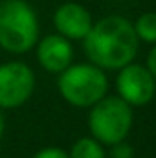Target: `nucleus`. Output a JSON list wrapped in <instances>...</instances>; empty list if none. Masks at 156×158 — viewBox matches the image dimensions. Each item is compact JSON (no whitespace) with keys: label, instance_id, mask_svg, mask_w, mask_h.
Instances as JSON below:
<instances>
[{"label":"nucleus","instance_id":"nucleus-8","mask_svg":"<svg viewBox=\"0 0 156 158\" xmlns=\"http://www.w3.org/2000/svg\"><path fill=\"white\" fill-rule=\"evenodd\" d=\"M37 59L46 72L61 74L72 64V59H74L72 42L59 33L46 35L42 40L37 42Z\"/></svg>","mask_w":156,"mask_h":158},{"label":"nucleus","instance_id":"nucleus-2","mask_svg":"<svg viewBox=\"0 0 156 158\" xmlns=\"http://www.w3.org/2000/svg\"><path fill=\"white\" fill-rule=\"evenodd\" d=\"M39 42V19L24 0L0 2V48L9 53H26Z\"/></svg>","mask_w":156,"mask_h":158},{"label":"nucleus","instance_id":"nucleus-14","mask_svg":"<svg viewBox=\"0 0 156 158\" xmlns=\"http://www.w3.org/2000/svg\"><path fill=\"white\" fill-rule=\"evenodd\" d=\"M4 131H6V118H4L2 109H0V140H2V136H4Z\"/></svg>","mask_w":156,"mask_h":158},{"label":"nucleus","instance_id":"nucleus-1","mask_svg":"<svg viewBox=\"0 0 156 158\" xmlns=\"http://www.w3.org/2000/svg\"><path fill=\"white\" fill-rule=\"evenodd\" d=\"M83 48L92 64L101 70H119L134 61L140 40L129 19L107 15L92 24L83 39Z\"/></svg>","mask_w":156,"mask_h":158},{"label":"nucleus","instance_id":"nucleus-6","mask_svg":"<svg viewBox=\"0 0 156 158\" xmlns=\"http://www.w3.org/2000/svg\"><path fill=\"white\" fill-rule=\"evenodd\" d=\"M117 96L130 107H143L153 101L156 94V79L143 64L129 63L119 68L116 77Z\"/></svg>","mask_w":156,"mask_h":158},{"label":"nucleus","instance_id":"nucleus-4","mask_svg":"<svg viewBox=\"0 0 156 158\" xmlns=\"http://www.w3.org/2000/svg\"><path fill=\"white\" fill-rule=\"evenodd\" d=\"M132 107L119 96H105L90 107L88 129L92 138L101 145H116L125 142L132 129Z\"/></svg>","mask_w":156,"mask_h":158},{"label":"nucleus","instance_id":"nucleus-9","mask_svg":"<svg viewBox=\"0 0 156 158\" xmlns=\"http://www.w3.org/2000/svg\"><path fill=\"white\" fill-rule=\"evenodd\" d=\"M68 158H107L103 145L94 138H79L72 145Z\"/></svg>","mask_w":156,"mask_h":158},{"label":"nucleus","instance_id":"nucleus-3","mask_svg":"<svg viewBox=\"0 0 156 158\" xmlns=\"http://www.w3.org/2000/svg\"><path fill=\"white\" fill-rule=\"evenodd\" d=\"M57 86L66 103L88 109L107 96L109 79L99 66L92 63H79L70 64L59 74Z\"/></svg>","mask_w":156,"mask_h":158},{"label":"nucleus","instance_id":"nucleus-5","mask_svg":"<svg viewBox=\"0 0 156 158\" xmlns=\"http://www.w3.org/2000/svg\"><path fill=\"white\" fill-rule=\"evenodd\" d=\"M35 90V74L22 61L0 64V109L22 107Z\"/></svg>","mask_w":156,"mask_h":158},{"label":"nucleus","instance_id":"nucleus-13","mask_svg":"<svg viewBox=\"0 0 156 158\" xmlns=\"http://www.w3.org/2000/svg\"><path fill=\"white\" fill-rule=\"evenodd\" d=\"M147 70L153 74V77L156 79V44H153V50L147 55Z\"/></svg>","mask_w":156,"mask_h":158},{"label":"nucleus","instance_id":"nucleus-12","mask_svg":"<svg viewBox=\"0 0 156 158\" xmlns=\"http://www.w3.org/2000/svg\"><path fill=\"white\" fill-rule=\"evenodd\" d=\"M112 156L114 158H130L132 156V149L125 142H119L116 145H112Z\"/></svg>","mask_w":156,"mask_h":158},{"label":"nucleus","instance_id":"nucleus-11","mask_svg":"<svg viewBox=\"0 0 156 158\" xmlns=\"http://www.w3.org/2000/svg\"><path fill=\"white\" fill-rule=\"evenodd\" d=\"M33 158H68V153L61 147H44L37 151Z\"/></svg>","mask_w":156,"mask_h":158},{"label":"nucleus","instance_id":"nucleus-10","mask_svg":"<svg viewBox=\"0 0 156 158\" xmlns=\"http://www.w3.org/2000/svg\"><path fill=\"white\" fill-rule=\"evenodd\" d=\"M132 26H134L136 37L140 42L156 44V13H153V11L142 13Z\"/></svg>","mask_w":156,"mask_h":158},{"label":"nucleus","instance_id":"nucleus-7","mask_svg":"<svg viewBox=\"0 0 156 158\" xmlns=\"http://www.w3.org/2000/svg\"><path fill=\"white\" fill-rule=\"evenodd\" d=\"M92 24L94 20L90 11L77 2H66L53 13V26L57 33L68 40H83L88 35Z\"/></svg>","mask_w":156,"mask_h":158}]
</instances>
